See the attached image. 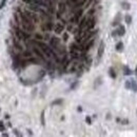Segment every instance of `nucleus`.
I'll return each mask as SVG.
<instances>
[{
  "label": "nucleus",
  "mask_w": 137,
  "mask_h": 137,
  "mask_svg": "<svg viewBox=\"0 0 137 137\" xmlns=\"http://www.w3.org/2000/svg\"><path fill=\"white\" fill-rule=\"evenodd\" d=\"M81 16H82V10L78 9L75 12V14H73L72 18H71V23H79Z\"/></svg>",
  "instance_id": "1"
},
{
  "label": "nucleus",
  "mask_w": 137,
  "mask_h": 137,
  "mask_svg": "<svg viewBox=\"0 0 137 137\" xmlns=\"http://www.w3.org/2000/svg\"><path fill=\"white\" fill-rule=\"evenodd\" d=\"M95 25H96V18L93 17V16H89L88 24H86V30H93Z\"/></svg>",
  "instance_id": "2"
},
{
  "label": "nucleus",
  "mask_w": 137,
  "mask_h": 137,
  "mask_svg": "<svg viewBox=\"0 0 137 137\" xmlns=\"http://www.w3.org/2000/svg\"><path fill=\"white\" fill-rule=\"evenodd\" d=\"M53 29H54V23H53L51 20L46 21V22L43 23V25H42V30L44 32H50V31H52Z\"/></svg>",
  "instance_id": "3"
},
{
  "label": "nucleus",
  "mask_w": 137,
  "mask_h": 137,
  "mask_svg": "<svg viewBox=\"0 0 137 137\" xmlns=\"http://www.w3.org/2000/svg\"><path fill=\"white\" fill-rule=\"evenodd\" d=\"M64 31V24L60 22H57L56 24H54V32L56 34H61Z\"/></svg>",
  "instance_id": "4"
},
{
  "label": "nucleus",
  "mask_w": 137,
  "mask_h": 137,
  "mask_svg": "<svg viewBox=\"0 0 137 137\" xmlns=\"http://www.w3.org/2000/svg\"><path fill=\"white\" fill-rule=\"evenodd\" d=\"M103 52H104V42L101 41L100 42V44H99V46H98V51H97V57H98L99 59L102 57Z\"/></svg>",
  "instance_id": "5"
},
{
  "label": "nucleus",
  "mask_w": 137,
  "mask_h": 137,
  "mask_svg": "<svg viewBox=\"0 0 137 137\" xmlns=\"http://www.w3.org/2000/svg\"><path fill=\"white\" fill-rule=\"evenodd\" d=\"M116 32H117V36H123L126 34V28L123 25L119 24V26H118V29L116 30Z\"/></svg>",
  "instance_id": "6"
},
{
  "label": "nucleus",
  "mask_w": 137,
  "mask_h": 137,
  "mask_svg": "<svg viewBox=\"0 0 137 137\" xmlns=\"http://www.w3.org/2000/svg\"><path fill=\"white\" fill-rule=\"evenodd\" d=\"M65 9H67V4L64 3V2H59L58 3V12L63 14V13L65 12Z\"/></svg>",
  "instance_id": "7"
},
{
  "label": "nucleus",
  "mask_w": 137,
  "mask_h": 137,
  "mask_svg": "<svg viewBox=\"0 0 137 137\" xmlns=\"http://www.w3.org/2000/svg\"><path fill=\"white\" fill-rule=\"evenodd\" d=\"M131 90L137 93V82L135 79H131Z\"/></svg>",
  "instance_id": "8"
},
{
  "label": "nucleus",
  "mask_w": 137,
  "mask_h": 137,
  "mask_svg": "<svg viewBox=\"0 0 137 137\" xmlns=\"http://www.w3.org/2000/svg\"><path fill=\"white\" fill-rule=\"evenodd\" d=\"M122 71H123V74L126 75V76H129V75H131V74H132V70L128 67V65H123V67H122Z\"/></svg>",
  "instance_id": "9"
},
{
  "label": "nucleus",
  "mask_w": 137,
  "mask_h": 137,
  "mask_svg": "<svg viewBox=\"0 0 137 137\" xmlns=\"http://www.w3.org/2000/svg\"><path fill=\"white\" fill-rule=\"evenodd\" d=\"M115 47H116V51H117V52H122L123 47H125V46H123V42H121V41L117 42V44H116Z\"/></svg>",
  "instance_id": "10"
},
{
  "label": "nucleus",
  "mask_w": 137,
  "mask_h": 137,
  "mask_svg": "<svg viewBox=\"0 0 137 137\" xmlns=\"http://www.w3.org/2000/svg\"><path fill=\"white\" fill-rule=\"evenodd\" d=\"M109 75H110V77L112 78V79H115L116 78V73H115V71H114V68H109Z\"/></svg>",
  "instance_id": "11"
},
{
  "label": "nucleus",
  "mask_w": 137,
  "mask_h": 137,
  "mask_svg": "<svg viewBox=\"0 0 137 137\" xmlns=\"http://www.w3.org/2000/svg\"><path fill=\"white\" fill-rule=\"evenodd\" d=\"M121 6H122V9L126 10V11H129L131 9V4L129 3V2H122V3H121Z\"/></svg>",
  "instance_id": "12"
},
{
  "label": "nucleus",
  "mask_w": 137,
  "mask_h": 137,
  "mask_svg": "<svg viewBox=\"0 0 137 137\" xmlns=\"http://www.w3.org/2000/svg\"><path fill=\"white\" fill-rule=\"evenodd\" d=\"M120 20H121V16H120V14H117V17H116V19L114 20V22H113L112 24L113 25H119Z\"/></svg>",
  "instance_id": "13"
},
{
  "label": "nucleus",
  "mask_w": 137,
  "mask_h": 137,
  "mask_svg": "<svg viewBox=\"0 0 137 137\" xmlns=\"http://www.w3.org/2000/svg\"><path fill=\"white\" fill-rule=\"evenodd\" d=\"M125 20H126V24L130 25L131 23H132V16H131V15H126V16H125Z\"/></svg>",
  "instance_id": "14"
},
{
  "label": "nucleus",
  "mask_w": 137,
  "mask_h": 137,
  "mask_svg": "<svg viewBox=\"0 0 137 137\" xmlns=\"http://www.w3.org/2000/svg\"><path fill=\"white\" fill-rule=\"evenodd\" d=\"M125 86L126 90H131V80H126L125 83Z\"/></svg>",
  "instance_id": "15"
},
{
  "label": "nucleus",
  "mask_w": 137,
  "mask_h": 137,
  "mask_svg": "<svg viewBox=\"0 0 137 137\" xmlns=\"http://www.w3.org/2000/svg\"><path fill=\"white\" fill-rule=\"evenodd\" d=\"M101 80H102L101 77H98L96 80H95V88L97 86V84H98V86H99V84H101Z\"/></svg>",
  "instance_id": "16"
},
{
  "label": "nucleus",
  "mask_w": 137,
  "mask_h": 137,
  "mask_svg": "<svg viewBox=\"0 0 137 137\" xmlns=\"http://www.w3.org/2000/svg\"><path fill=\"white\" fill-rule=\"evenodd\" d=\"M41 125L42 126L46 125V121H44V111H42L41 113Z\"/></svg>",
  "instance_id": "17"
},
{
  "label": "nucleus",
  "mask_w": 137,
  "mask_h": 137,
  "mask_svg": "<svg viewBox=\"0 0 137 137\" xmlns=\"http://www.w3.org/2000/svg\"><path fill=\"white\" fill-rule=\"evenodd\" d=\"M60 103H62V99H58V100H55V101L52 102L53 105H55V104H60Z\"/></svg>",
  "instance_id": "18"
},
{
  "label": "nucleus",
  "mask_w": 137,
  "mask_h": 137,
  "mask_svg": "<svg viewBox=\"0 0 137 137\" xmlns=\"http://www.w3.org/2000/svg\"><path fill=\"white\" fill-rule=\"evenodd\" d=\"M5 3H6V0H1V2H0V10L4 6Z\"/></svg>",
  "instance_id": "19"
},
{
  "label": "nucleus",
  "mask_w": 137,
  "mask_h": 137,
  "mask_svg": "<svg viewBox=\"0 0 137 137\" xmlns=\"http://www.w3.org/2000/svg\"><path fill=\"white\" fill-rule=\"evenodd\" d=\"M77 84H78V81H75L74 83L71 84V90H74V89H75L76 86H77Z\"/></svg>",
  "instance_id": "20"
},
{
  "label": "nucleus",
  "mask_w": 137,
  "mask_h": 137,
  "mask_svg": "<svg viewBox=\"0 0 137 137\" xmlns=\"http://www.w3.org/2000/svg\"><path fill=\"white\" fill-rule=\"evenodd\" d=\"M4 129H5V126H4V125H3V122H2V121H0V131L3 132Z\"/></svg>",
  "instance_id": "21"
},
{
  "label": "nucleus",
  "mask_w": 137,
  "mask_h": 137,
  "mask_svg": "<svg viewBox=\"0 0 137 137\" xmlns=\"http://www.w3.org/2000/svg\"><path fill=\"white\" fill-rule=\"evenodd\" d=\"M86 121L89 123V125H91V123H92V119L89 117V116H86Z\"/></svg>",
  "instance_id": "22"
},
{
  "label": "nucleus",
  "mask_w": 137,
  "mask_h": 137,
  "mask_svg": "<svg viewBox=\"0 0 137 137\" xmlns=\"http://www.w3.org/2000/svg\"><path fill=\"white\" fill-rule=\"evenodd\" d=\"M68 38V33H64V34H63V40L67 41Z\"/></svg>",
  "instance_id": "23"
},
{
  "label": "nucleus",
  "mask_w": 137,
  "mask_h": 137,
  "mask_svg": "<svg viewBox=\"0 0 137 137\" xmlns=\"http://www.w3.org/2000/svg\"><path fill=\"white\" fill-rule=\"evenodd\" d=\"M121 122H122V125H128L129 120L128 119H123V120H121Z\"/></svg>",
  "instance_id": "24"
},
{
  "label": "nucleus",
  "mask_w": 137,
  "mask_h": 137,
  "mask_svg": "<svg viewBox=\"0 0 137 137\" xmlns=\"http://www.w3.org/2000/svg\"><path fill=\"white\" fill-rule=\"evenodd\" d=\"M77 110H78V112H81V111H82V109H81V108H80V107H79V108H78V109H77Z\"/></svg>",
  "instance_id": "25"
},
{
  "label": "nucleus",
  "mask_w": 137,
  "mask_h": 137,
  "mask_svg": "<svg viewBox=\"0 0 137 137\" xmlns=\"http://www.w3.org/2000/svg\"><path fill=\"white\" fill-rule=\"evenodd\" d=\"M135 73H137V67H136V68H135Z\"/></svg>",
  "instance_id": "26"
},
{
  "label": "nucleus",
  "mask_w": 137,
  "mask_h": 137,
  "mask_svg": "<svg viewBox=\"0 0 137 137\" xmlns=\"http://www.w3.org/2000/svg\"><path fill=\"white\" fill-rule=\"evenodd\" d=\"M135 74H136V77H137V73H135Z\"/></svg>",
  "instance_id": "27"
}]
</instances>
